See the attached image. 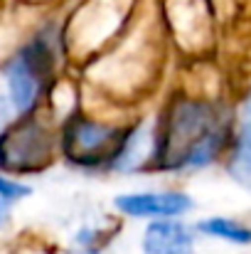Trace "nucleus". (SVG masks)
Segmentation results:
<instances>
[{"instance_id":"obj_1","label":"nucleus","mask_w":251,"mask_h":254,"mask_svg":"<svg viewBox=\"0 0 251 254\" xmlns=\"http://www.w3.org/2000/svg\"><path fill=\"white\" fill-rule=\"evenodd\" d=\"M224 143V131L214 111L200 101H182L172 106L170 124L160 138V156L170 168L197 170L209 166Z\"/></svg>"},{"instance_id":"obj_2","label":"nucleus","mask_w":251,"mask_h":254,"mask_svg":"<svg viewBox=\"0 0 251 254\" xmlns=\"http://www.w3.org/2000/svg\"><path fill=\"white\" fill-rule=\"evenodd\" d=\"M50 158L52 138L42 124L27 119L0 133V168L12 173H32L45 168Z\"/></svg>"},{"instance_id":"obj_3","label":"nucleus","mask_w":251,"mask_h":254,"mask_svg":"<svg viewBox=\"0 0 251 254\" xmlns=\"http://www.w3.org/2000/svg\"><path fill=\"white\" fill-rule=\"evenodd\" d=\"M126 133L118 126L74 116L64 131V151L77 166H99L116 158Z\"/></svg>"},{"instance_id":"obj_4","label":"nucleus","mask_w":251,"mask_h":254,"mask_svg":"<svg viewBox=\"0 0 251 254\" xmlns=\"http://www.w3.org/2000/svg\"><path fill=\"white\" fill-rule=\"evenodd\" d=\"M47 67H50V55H47L42 42H35L32 47H25L5 67L7 96H10V104H12V109L17 114H27L37 104Z\"/></svg>"},{"instance_id":"obj_5","label":"nucleus","mask_w":251,"mask_h":254,"mask_svg":"<svg viewBox=\"0 0 251 254\" xmlns=\"http://www.w3.org/2000/svg\"><path fill=\"white\" fill-rule=\"evenodd\" d=\"M116 210L128 217H180L192 210V197L180 190L160 192H128L113 200Z\"/></svg>"},{"instance_id":"obj_6","label":"nucleus","mask_w":251,"mask_h":254,"mask_svg":"<svg viewBox=\"0 0 251 254\" xmlns=\"http://www.w3.org/2000/svg\"><path fill=\"white\" fill-rule=\"evenodd\" d=\"M195 237L192 230L182 222H151L143 235L146 254H192Z\"/></svg>"},{"instance_id":"obj_7","label":"nucleus","mask_w":251,"mask_h":254,"mask_svg":"<svg viewBox=\"0 0 251 254\" xmlns=\"http://www.w3.org/2000/svg\"><path fill=\"white\" fill-rule=\"evenodd\" d=\"M200 232L209 235V237H219V240H227L232 245H251V227L237 222V220H229V217H209V220H202L197 225Z\"/></svg>"},{"instance_id":"obj_8","label":"nucleus","mask_w":251,"mask_h":254,"mask_svg":"<svg viewBox=\"0 0 251 254\" xmlns=\"http://www.w3.org/2000/svg\"><path fill=\"white\" fill-rule=\"evenodd\" d=\"M229 173L239 183L251 185V119H244V124H242V131H239L237 143H234Z\"/></svg>"},{"instance_id":"obj_9","label":"nucleus","mask_w":251,"mask_h":254,"mask_svg":"<svg viewBox=\"0 0 251 254\" xmlns=\"http://www.w3.org/2000/svg\"><path fill=\"white\" fill-rule=\"evenodd\" d=\"M27 195H30V188H27V185L12 183V180H7V178L0 175V200L12 202V200H22V197H27Z\"/></svg>"},{"instance_id":"obj_10","label":"nucleus","mask_w":251,"mask_h":254,"mask_svg":"<svg viewBox=\"0 0 251 254\" xmlns=\"http://www.w3.org/2000/svg\"><path fill=\"white\" fill-rule=\"evenodd\" d=\"M7 222H10V202L0 200V230L7 227Z\"/></svg>"},{"instance_id":"obj_11","label":"nucleus","mask_w":251,"mask_h":254,"mask_svg":"<svg viewBox=\"0 0 251 254\" xmlns=\"http://www.w3.org/2000/svg\"><path fill=\"white\" fill-rule=\"evenodd\" d=\"M5 121H7V104H5V99L0 96V128L5 126Z\"/></svg>"}]
</instances>
